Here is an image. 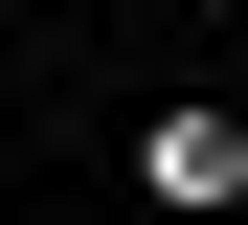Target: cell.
Returning <instances> with one entry per match:
<instances>
[{"label":"cell","instance_id":"cell-1","mask_svg":"<svg viewBox=\"0 0 248 225\" xmlns=\"http://www.w3.org/2000/svg\"><path fill=\"white\" fill-rule=\"evenodd\" d=\"M136 180H158V203H248V135H226V113H158Z\"/></svg>","mask_w":248,"mask_h":225}]
</instances>
